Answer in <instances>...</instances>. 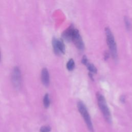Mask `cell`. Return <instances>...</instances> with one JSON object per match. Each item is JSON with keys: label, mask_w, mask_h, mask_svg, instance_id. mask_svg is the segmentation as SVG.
Returning <instances> with one entry per match:
<instances>
[{"label": "cell", "mask_w": 132, "mask_h": 132, "mask_svg": "<svg viewBox=\"0 0 132 132\" xmlns=\"http://www.w3.org/2000/svg\"><path fill=\"white\" fill-rule=\"evenodd\" d=\"M96 97L98 107L102 112L104 119L108 123H111L112 117L110 110L108 107L106 101L104 96L101 93L98 92L96 93Z\"/></svg>", "instance_id": "cell-1"}, {"label": "cell", "mask_w": 132, "mask_h": 132, "mask_svg": "<svg viewBox=\"0 0 132 132\" xmlns=\"http://www.w3.org/2000/svg\"><path fill=\"white\" fill-rule=\"evenodd\" d=\"M105 32L106 36L107 43L108 46V47L110 50V54L114 59H117L118 57L117 54V48L116 42L114 38V36L110 29L109 28H105Z\"/></svg>", "instance_id": "cell-2"}, {"label": "cell", "mask_w": 132, "mask_h": 132, "mask_svg": "<svg viewBox=\"0 0 132 132\" xmlns=\"http://www.w3.org/2000/svg\"><path fill=\"white\" fill-rule=\"evenodd\" d=\"M77 108L79 113H80L82 118L84 119V120L85 121L88 129L91 132H93V124L91 121V117L88 111V110L86 105L81 101H79L77 103Z\"/></svg>", "instance_id": "cell-3"}, {"label": "cell", "mask_w": 132, "mask_h": 132, "mask_svg": "<svg viewBox=\"0 0 132 132\" xmlns=\"http://www.w3.org/2000/svg\"><path fill=\"white\" fill-rule=\"evenodd\" d=\"M71 40L73 42L75 45L79 50L84 48V44L78 30L72 25H71Z\"/></svg>", "instance_id": "cell-4"}, {"label": "cell", "mask_w": 132, "mask_h": 132, "mask_svg": "<svg viewBox=\"0 0 132 132\" xmlns=\"http://www.w3.org/2000/svg\"><path fill=\"white\" fill-rule=\"evenodd\" d=\"M52 44L55 54H64L65 53V48L64 44L62 40L54 38L52 40Z\"/></svg>", "instance_id": "cell-5"}, {"label": "cell", "mask_w": 132, "mask_h": 132, "mask_svg": "<svg viewBox=\"0 0 132 132\" xmlns=\"http://www.w3.org/2000/svg\"><path fill=\"white\" fill-rule=\"evenodd\" d=\"M11 76L12 81L14 87L16 88H20L21 84V74L18 67H15L13 70Z\"/></svg>", "instance_id": "cell-6"}, {"label": "cell", "mask_w": 132, "mask_h": 132, "mask_svg": "<svg viewBox=\"0 0 132 132\" xmlns=\"http://www.w3.org/2000/svg\"><path fill=\"white\" fill-rule=\"evenodd\" d=\"M41 77L42 84L45 86H48L50 84V75L48 71L46 68L42 69Z\"/></svg>", "instance_id": "cell-7"}, {"label": "cell", "mask_w": 132, "mask_h": 132, "mask_svg": "<svg viewBox=\"0 0 132 132\" xmlns=\"http://www.w3.org/2000/svg\"><path fill=\"white\" fill-rule=\"evenodd\" d=\"M43 105L45 108H47L50 105V100L49 97V95L47 93L45 94L44 96L43 100Z\"/></svg>", "instance_id": "cell-8"}, {"label": "cell", "mask_w": 132, "mask_h": 132, "mask_svg": "<svg viewBox=\"0 0 132 132\" xmlns=\"http://www.w3.org/2000/svg\"><path fill=\"white\" fill-rule=\"evenodd\" d=\"M87 69H88V70H89V71L92 73H96L97 72V69L96 68V67L94 66V65L91 63L90 62H88L86 64Z\"/></svg>", "instance_id": "cell-9"}, {"label": "cell", "mask_w": 132, "mask_h": 132, "mask_svg": "<svg viewBox=\"0 0 132 132\" xmlns=\"http://www.w3.org/2000/svg\"><path fill=\"white\" fill-rule=\"evenodd\" d=\"M75 67V62L73 59H70L67 63V68L69 71L73 70Z\"/></svg>", "instance_id": "cell-10"}, {"label": "cell", "mask_w": 132, "mask_h": 132, "mask_svg": "<svg viewBox=\"0 0 132 132\" xmlns=\"http://www.w3.org/2000/svg\"><path fill=\"white\" fill-rule=\"evenodd\" d=\"M51 130V127L48 125L42 126L40 128V132H50Z\"/></svg>", "instance_id": "cell-11"}, {"label": "cell", "mask_w": 132, "mask_h": 132, "mask_svg": "<svg viewBox=\"0 0 132 132\" xmlns=\"http://www.w3.org/2000/svg\"><path fill=\"white\" fill-rule=\"evenodd\" d=\"M124 21L125 23V25L127 29H129L130 28V23L129 22V20L128 19V18L127 17H125V19H124Z\"/></svg>", "instance_id": "cell-12"}, {"label": "cell", "mask_w": 132, "mask_h": 132, "mask_svg": "<svg viewBox=\"0 0 132 132\" xmlns=\"http://www.w3.org/2000/svg\"><path fill=\"white\" fill-rule=\"evenodd\" d=\"M81 62L85 65L88 62V60L87 59V57L85 55L83 56L82 59H81Z\"/></svg>", "instance_id": "cell-13"}, {"label": "cell", "mask_w": 132, "mask_h": 132, "mask_svg": "<svg viewBox=\"0 0 132 132\" xmlns=\"http://www.w3.org/2000/svg\"><path fill=\"white\" fill-rule=\"evenodd\" d=\"M120 100H121V102L124 103L125 102V97H124V96H121V97L120 98Z\"/></svg>", "instance_id": "cell-14"}, {"label": "cell", "mask_w": 132, "mask_h": 132, "mask_svg": "<svg viewBox=\"0 0 132 132\" xmlns=\"http://www.w3.org/2000/svg\"><path fill=\"white\" fill-rule=\"evenodd\" d=\"M1 52H0V60H1Z\"/></svg>", "instance_id": "cell-15"}]
</instances>
